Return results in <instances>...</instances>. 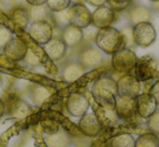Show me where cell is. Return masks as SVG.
<instances>
[{"instance_id":"cell-17","label":"cell","mask_w":159,"mask_h":147,"mask_svg":"<svg viewBox=\"0 0 159 147\" xmlns=\"http://www.w3.org/2000/svg\"><path fill=\"white\" fill-rule=\"evenodd\" d=\"M86 68L80 64V62H70L62 70L63 79L67 82H74L82 77Z\"/></svg>"},{"instance_id":"cell-2","label":"cell","mask_w":159,"mask_h":147,"mask_svg":"<svg viewBox=\"0 0 159 147\" xmlns=\"http://www.w3.org/2000/svg\"><path fill=\"white\" fill-rule=\"evenodd\" d=\"M92 94L104 106L115 105L117 93V81L111 77H101L93 83Z\"/></svg>"},{"instance_id":"cell-5","label":"cell","mask_w":159,"mask_h":147,"mask_svg":"<svg viewBox=\"0 0 159 147\" xmlns=\"http://www.w3.org/2000/svg\"><path fill=\"white\" fill-rule=\"evenodd\" d=\"M157 72V62L152 56H144L138 59L134 67L130 72V75L134 76L140 82L148 81L155 77Z\"/></svg>"},{"instance_id":"cell-31","label":"cell","mask_w":159,"mask_h":147,"mask_svg":"<svg viewBox=\"0 0 159 147\" xmlns=\"http://www.w3.org/2000/svg\"><path fill=\"white\" fill-rule=\"evenodd\" d=\"M24 60L26 61V64H27L28 66H30V67H37V66L40 65L39 59H38V57L34 54L30 49H28L27 54H26V56H25V59H24Z\"/></svg>"},{"instance_id":"cell-18","label":"cell","mask_w":159,"mask_h":147,"mask_svg":"<svg viewBox=\"0 0 159 147\" xmlns=\"http://www.w3.org/2000/svg\"><path fill=\"white\" fill-rule=\"evenodd\" d=\"M102 61V53L94 48H89L80 55V64L84 68H93L98 66Z\"/></svg>"},{"instance_id":"cell-27","label":"cell","mask_w":159,"mask_h":147,"mask_svg":"<svg viewBox=\"0 0 159 147\" xmlns=\"http://www.w3.org/2000/svg\"><path fill=\"white\" fill-rule=\"evenodd\" d=\"M147 127L151 132L159 134V109H157L151 117L147 118Z\"/></svg>"},{"instance_id":"cell-28","label":"cell","mask_w":159,"mask_h":147,"mask_svg":"<svg viewBox=\"0 0 159 147\" xmlns=\"http://www.w3.org/2000/svg\"><path fill=\"white\" fill-rule=\"evenodd\" d=\"M11 38H12V32L4 26H0V50H3Z\"/></svg>"},{"instance_id":"cell-24","label":"cell","mask_w":159,"mask_h":147,"mask_svg":"<svg viewBox=\"0 0 159 147\" xmlns=\"http://www.w3.org/2000/svg\"><path fill=\"white\" fill-rule=\"evenodd\" d=\"M47 143L49 147H65L68 143V137L64 132H57L49 136V139H47Z\"/></svg>"},{"instance_id":"cell-33","label":"cell","mask_w":159,"mask_h":147,"mask_svg":"<svg viewBox=\"0 0 159 147\" xmlns=\"http://www.w3.org/2000/svg\"><path fill=\"white\" fill-rule=\"evenodd\" d=\"M107 1H108V0H87V2H88L89 4H91L92 7H95V8L104 6Z\"/></svg>"},{"instance_id":"cell-10","label":"cell","mask_w":159,"mask_h":147,"mask_svg":"<svg viewBox=\"0 0 159 147\" xmlns=\"http://www.w3.org/2000/svg\"><path fill=\"white\" fill-rule=\"evenodd\" d=\"M114 110H115L117 117L125 121H130L135 117L136 107H135V99H128V97L116 96L115 105H114Z\"/></svg>"},{"instance_id":"cell-34","label":"cell","mask_w":159,"mask_h":147,"mask_svg":"<svg viewBox=\"0 0 159 147\" xmlns=\"http://www.w3.org/2000/svg\"><path fill=\"white\" fill-rule=\"evenodd\" d=\"M28 4H30L32 7H39L46 4L47 0H26Z\"/></svg>"},{"instance_id":"cell-25","label":"cell","mask_w":159,"mask_h":147,"mask_svg":"<svg viewBox=\"0 0 159 147\" xmlns=\"http://www.w3.org/2000/svg\"><path fill=\"white\" fill-rule=\"evenodd\" d=\"M49 8L47 7V4L39 7H33V9L30 12V17L34 19L35 21H47L46 17L49 14Z\"/></svg>"},{"instance_id":"cell-7","label":"cell","mask_w":159,"mask_h":147,"mask_svg":"<svg viewBox=\"0 0 159 147\" xmlns=\"http://www.w3.org/2000/svg\"><path fill=\"white\" fill-rule=\"evenodd\" d=\"M142 90L141 82L134 76L126 74L120 77L117 81V93L118 96L135 99Z\"/></svg>"},{"instance_id":"cell-3","label":"cell","mask_w":159,"mask_h":147,"mask_svg":"<svg viewBox=\"0 0 159 147\" xmlns=\"http://www.w3.org/2000/svg\"><path fill=\"white\" fill-rule=\"evenodd\" d=\"M132 38L134 44L141 48H148L156 41L157 33L151 22H142L132 27Z\"/></svg>"},{"instance_id":"cell-38","label":"cell","mask_w":159,"mask_h":147,"mask_svg":"<svg viewBox=\"0 0 159 147\" xmlns=\"http://www.w3.org/2000/svg\"><path fill=\"white\" fill-rule=\"evenodd\" d=\"M152 2H153V3H155V2H159V0H151Z\"/></svg>"},{"instance_id":"cell-37","label":"cell","mask_w":159,"mask_h":147,"mask_svg":"<svg viewBox=\"0 0 159 147\" xmlns=\"http://www.w3.org/2000/svg\"><path fill=\"white\" fill-rule=\"evenodd\" d=\"M153 7L159 12V2H155V3H153Z\"/></svg>"},{"instance_id":"cell-6","label":"cell","mask_w":159,"mask_h":147,"mask_svg":"<svg viewBox=\"0 0 159 147\" xmlns=\"http://www.w3.org/2000/svg\"><path fill=\"white\" fill-rule=\"evenodd\" d=\"M139 57L131 49L124 48L113 54L111 57V66L118 73L130 74L134 67Z\"/></svg>"},{"instance_id":"cell-23","label":"cell","mask_w":159,"mask_h":147,"mask_svg":"<svg viewBox=\"0 0 159 147\" xmlns=\"http://www.w3.org/2000/svg\"><path fill=\"white\" fill-rule=\"evenodd\" d=\"M47 7L54 13H62L70 7L71 0H47Z\"/></svg>"},{"instance_id":"cell-21","label":"cell","mask_w":159,"mask_h":147,"mask_svg":"<svg viewBox=\"0 0 159 147\" xmlns=\"http://www.w3.org/2000/svg\"><path fill=\"white\" fill-rule=\"evenodd\" d=\"M134 147H159V137L153 132L144 133L135 140Z\"/></svg>"},{"instance_id":"cell-29","label":"cell","mask_w":159,"mask_h":147,"mask_svg":"<svg viewBox=\"0 0 159 147\" xmlns=\"http://www.w3.org/2000/svg\"><path fill=\"white\" fill-rule=\"evenodd\" d=\"M109 8L113 11H124L130 4L131 0H108Z\"/></svg>"},{"instance_id":"cell-4","label":"cell","mask_w":159,"mask_h":147,"mask_svg":"<svg viewBox=\"0 0 159 147\" xmlns=\"http://www.w3.org/2000/svg\"><path fill=\"white\" fill-rule=\"evenodd\" d=\"M91 15L92 13L84 3L70 4V7L66 10V19L68 24L75 25L81 29L92 24Z\"/></svg>"},{"instance_id":"cell-13","label":"cell","mask_w":159,"mask_h":147,"mask_svg":"<svg viewBox=\"0 0 159 147\" xmlns=\"http://www.w3.org/2000/svg\"><path fill=\"white\" fill-rule=\"evenodd\" d=\"M158 104L149 93H140L135 97L136 114L141 118L147 119L157 110Z\"/></svg>"},{"instance_id":"cell-32","label":"cell","mask_w":159,"mask_h":147,"mask_svg":"<svg viewBox=\"0 0 159 147\" xmlns=\"http://www.w3.org/2000/svg\"><path fill=\"white\" fill-rule=\"evenodd\" d=\"M148 93L154 97V100L156 101V103L159 105V80H157V81H156L155 83L151 87Z\"/></svg>"},{"instance_id":"cell-15","label":"cell","mask_w":159,"mask_h":147,"mask_svg":"<svg viewBox=\"0 0 159 147\" xmlns=\"http://www.w3.org/2000/svg\"><path fill=\"white\" fill-rule=\"evenodd\" d=\"M43 50L49 59L53 62L61 61L67 52V46L62 38H51L47 43L43 44Z\"/></svg>"},{"instance_id":"cell-19","label":"cell","mask_w":159,"mask_h":147,"mask_svg":"<svg viewBox=\"0 0 159 147\" xmlns=\"http://www.w3.org/2000/svg\"><path fill=\"white\" fill-rule=\"evenodd\" d=\"M153 17L152 12L147 8L142 6H136L132 8L129 12V19L132 24H139L142 22H149Z\"/></svg>"},{"instance_id":"cell-14","label":"cell","mask_w":159,"mask_h":147,"mask_svg":"<svg viewBox=\"0 0 159 147\" xmlns=\"http://www.w3.org/2000/svg\"><path fill=\"white\" fill-rule=\"evenodd\" d=\"M116 21V15L115 11L111 10L109 7L101 6L94 10V12L91 15V22L92 24L100 28H105L109 27V26L113 25V23Z\"/></svg>"},{"instance_id":"cell-1","label":"cell","mask_w":159,"mask_h":147,"mask_svg":"<svg viewBox=\"0 0 159 147\" xmlns=\"http://www.w3.org/2000/svg\"><path fill=\"white\" fill-rule=\"evenodd\" d=\"M95 43L102 52L111 55L125 48V40L121 32L111 26L98 29L95 36Z\"/></svg>"},{"instance_id":"cell-12","label":"cell","mask_w":159,"mask_h":147,"mask_svg":"<svg viewBox=\"0 0 159 147\" xmlns=\"http://www.w3.org/2000/svg\"><path fill=\"white\" fill-rule=\"evenodd\" d=\"M90 103L81 93H71L66 101V109L73 117H82L87 114Z\"/></svg>"},{"instance_id":"cell-26","label":"cell","mask_w":159,"mask_h":147,"mask_svg":"<svg viewBox=\"0 0 159 147\" xmlns=\"http://www.w3.org/2000/svg\"><path fill=\"white\" fill-rule=\"evenodd\" d=\"M32 113V109L28 106V104H26L25 102L23 101H17L16 104L13 106V116L15 118H24L26 116H28L30 114Z\"/></svg>"},{"instance_id":"cell-8","label":"cell","mask_w":159,"mask_h":147,"mask_svg":"<svg viewBox=\"0 0 159 147\" xmlns=\"http://www.w3.org/2000/svg\"><path fill=\"white\" fill-rule=\"evenodd\" d=\"M28 34L34 41L43 46L53 37V27L48 21H34L30 26Z\"/></svg>"},{"instance_id":"cell-20","label":"cell","mask_w":159,"mask_h":147,"mask_svg":"<svg viewBox=\"0 0 159 147\" xmlns=\"http://www.w3.org/2000/svg\"><path fill=\"white\" fill-rule=\"evenodd\" d=\"M11 19L16 25L25 29L27 27L28 23H30V12L24 8H15L11 12Z\"/></svg>"},{"instance_id":"cell-36","label":"cell","mask_w":159,"mask_h":147,"mask_svg":"<svg viewBox=\"0 0 159 147\" xmlns=\"http://www.w3.org/2000/svg\"><path fill=\"white\" fill-rule=\"evenodd\" d=\"M87 2V0H71V3H84Z\"/></svg>"},{"instance_id":"cell-22","label":"cell","mask_w":159,"mask_h":147,"mask_svg":"<svg viewBox=\"0 0 159 147\" xmlns=\"http://www.w3.org/2000/svg\"><path fill=\"white\" fill-rule=\"evenodd\" d=\"M135 140L129 133L116 135L111 141V147H134Z\"/></svg>"},{"instance_id":"cell-9","label":"cell","mask_w":159,"mask_h":147,"mask_svg":"<svg viewBox=\"0 0 159 147\" xmlns=\"http://www.w3.org/2000/svg\"><path fill=\"white\" fill-rule=\"evenodd\" d=\"M3 54L8 60L12 62H21L27 54L28 47L21 38L12 37L10 41L3 48Z\"/></svg>"},{"instance_id":"cell-30","label":"cell","mask_w":159,"mask_h":147,"mask_svg":"<svg viewBox=\"0 0 159 147\" xmlns=\"http://www.w3.org/2000/svg\"><path fill=\"white\" fill-rule=\"evenodd\" d=\"M124 36L125 40V48L130 49L132 46H135L133 41V38H132V28L131 27H125L122 30H120Z\"/></svg>"},{"instance_id":"cell-11","label":"cell","mask_w":159,"mask_h":147,"mask_svg":"<svg viewBox=\"0 0 159 147\" xmlns=\"http://www.w3.org/2000/svg\"><path fill=\"white\" fill-rule=\"evenodd\" d=\"M78 129L88 137H95L102 131V123L95 114H84L78 121Z\"/></svg>"},{"instance_id":"cell-16","label":"cell","mask_w":159,"mask_h":147,"mask_svg":"<svg viewBox=\"0 0 159 147\" xmlns=\"http://www.w3.org/2000/svg\"><path fill=\"white\" fill-rule=\"evenodd\" d=\"M84 39V32L81 28L77 27L71 24H67L63 29L62 40L67 47H76Z\"/></svg>"},{"instance_id":"cell-35","label":"cell","mask_w":159,"mask_h":147,"mask_svg":"<svg viewBox=\"0 0 159 147\" xmlns=\"http://www.w3.org/2000/svg\"><path fill=\"white\" fill-rule=\"evenodd\" d=\"M6 109H7L6 104H4V102L0 99V118L4 116V114H6Z\"/></svg>"}]
</instances>
